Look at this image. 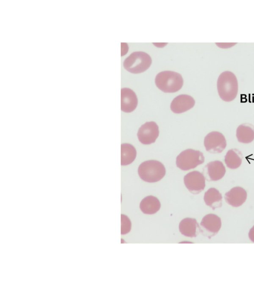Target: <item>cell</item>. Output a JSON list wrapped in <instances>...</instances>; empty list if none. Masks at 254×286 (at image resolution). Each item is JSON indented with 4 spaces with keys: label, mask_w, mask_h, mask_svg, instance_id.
Wrapping results in <instances>:
<instances>
[{
    "label": "cell",
    "mask_w": 254,
    "mask_h": 286,
    "mask_svg": "<svg viewBox=\"0 0 254 286\" xmlns=\"http://www.w3.org/2000/svg\"><path fill=\"white\" fill-rule=\"evenodd\" d=\"M217 88L222 100L230 102L234 100L238 92V83L235 74L230 71L222 72L217 79Z\"/></svg>",
    "instance_id": "1"
},
{
    "label": "cell",
    "mask_w": 254,
    "mask_h": 286,
    "mask_svg": "<svg viewBox=\"0 0 254 286\" xmlns=\"http://www.w3.org/2000/svg\"><path fill=\"white\" fill-rule=\"evenodd\" d=\"M157 87L166 93H173L179 91L183 86L184 80L182 75L172 71H163L155 77Z\"/></svg>",
    "instance_id": "2"
},
{
    "label": "cell",
    "mask_w": 254,
    "mask_h": 286,
    "mask_svg": "<svg viewBox=\"0 0 254 286\" xmlns=\"http://www.w3.org/2000/svg\"><path fill=\"white\" fill-rule=\"evenodd\" d=\"M138 173L143 181L154 183L160 181L165 175L166 169L160 162L150 160L142 162L138 168Z\"/></svg>",
    "instance_id": "3"
},
{
    "label": "cell",
    "mask_w": 254,
    "mask_h": 286,
    "mask_svg": "<svg viewBox=\"0 0 254 286\" xmlns=\"http://www.w3.org/2000/svg\"><path fill=\"white\" fill-rule=\"evenodd\" d=\"M152 60L150 56L143 52H134L127 57L124 62V67L132 73H139L146 71L150 66Z\"/></svg>",
    "instance_id": "4"
},
{
    "label": "cell",
    "mask_w": 254,
    "mask_h": 286,
    "mask_svg": "<svg viewBox=\"0 0 254 286\" xmlns=\"http://www.w3.org/2000/svg\"><path fill=\"white\" fill-rule=\"evenodd\" d=\"M203 153L199 150L187 149L181 152L176 158V165L182 170H189L202 164Z\"/></svg>",
    "instance_id": "5"
},
{
    "label": "cell",
    "mask_w": 254,
    "mask_h": 286,
    "mask_svg": "<svg viewBox=\"0 0 254 286\" xmlns=\"http://www.w3.org/2000/svg\"><path fill=\"white\" fill-rule=\"evenodd\" d=\"M204 145L206 151L209 152L220 153L226 148L227 142L222 133L218 131H212L205 137Z\"/></svg>",
    "instance_id": "6"
},
{
    "label": "cell",
    "mask_w": 254,
    "mask_h": 286,
    "mask_svg": "<svg viewBox=\"0 0 254 286\" xmlns=\"http://www.w3.org/2000/svg\"><path fill=\"white\" fill-rule=\"evenodd\" d=\"M159 127L155 122H147L138 129L137 136L139 141L144 144L154 143L159 136Z\"/></svg>",
    "instance_id": "7"
},
{
    "label": "cell",
    "mask_w": 254,
    "mask_h": 286,
    "mask_svg": "<svg viewBox=\"0 0 254 286\" xmlns=\"http://www.w3.org/2000/svg\"><path fill=\"white\" fill-rule=\"evenodd\" d=\"M184 182L188 190L194 194L201 192L205 186V178L203 174L198 171H193L187 174L184 178Z\"/></svg>",
    "instance_id": "8"
},
{
    "label": "cell",
    "mask_w": 254,
    "mask_h": 286,
    "mask_svg": "<svg viewBox=\"0 0 254 286\" xmlns=\"http://www.w3.org/2000/svg\"><path fill=\"white\" fill-rule=\"evenodd\" d=\"M203 173L209 181H217L222 178L225 173L226 168L223 163L219 160L208 162L203 169Z\"/></svg>",
    "instance_id": "9"
},
{
    "label": "cell",
    "mask_w": 254,
    "mask_h": 286,
    "mask_svg": "<svg viewBox=\"0 0 254 286\" xmlns=\"http://www.w3.org/2000/svg\"><path fill=\"white\" fill-rule=\"evenodd\" d=\"M194 104L195 100L191 96L181 94L174 98L170 108L174 113L180 114L191 109Z\"/></svg>",
    "instance_id": "10"
},
{
    "label": "cell",
    "mask_w": 254,
    "mask_h": 286,
    "mask_svg": "<svg viewBox=\"0 0 254 286\" xmlns=\"http://www.w3.org/2000/svg\"><path fill=\"white\" fill-rule=\"evenodd\" d=\"M121 110L129 113L134 111L137 107L138 100L135 92L131 89L123 88L121 89Z\"/></svg>",
    "instance_id": "11"
},
{
    "label": "cell",
    "mask_w": 254,
    "mask_h": 286,
    "mask_svg": "<svg viewBox=\"0 0 254 286\" xmlns=\"http://www.w3.org/2000/svg\"><path fill=\"white\" fill-rule=\"evenodd\" d=\"M225 200L229 205L238 207L242 205L247 200V191L242 187H235L225 194Z\"/></svg>",
    "instance_id": "12"
},
{
    "label": "cell",
    "mask_w": 254,
    "mask_h": 286,
    "mask_svg": "<svg viewBox=\"0 0 254 286\" xmlns=\"http://www.w3.org/2000/svg\"><path fill=\"white\" fill-rule=\"evenodd\" d=\"M236 137L241 143H251L254 140V126L250 123L240 125L236 130Z\"/></svg>",
    "instance_id": "13"
},
{
    "label": "cell",
    "mask_w": 254,
    "mask_h": 286,
    "mask_svg": "<svg viewBox=\"0 0 254 286\" xmlns=\"http://www.w3.org/2000/svg\"><path fill=\"white\" fill-rule=\"evenodd\" d=\"M200 224L209 232L216 234L219 231L222 223L218 216L215 214H206L202 218Z\"/></svg>",
    "instance_id": "14"
},
{
    "label": "cell",
    "mask_w": 254,
    "mask_h": 286,
    "mask_svg": "<svg viewBox=\"0 0 254 286\" xmlns=\"http://www.w3.org/2000/svg\"><path fill=\"white\" fill-rule=\"evenodd\" d=\"M161 204L159 200L152 196H147L142 200L139 207L141 212L146 214H153L160 209Z\"/></svg>",
    "instance_id": "15"
},
{
    "label": "cell",
    "mask_w": 254,
    "mask_h": 286,
    "mask_svg": "<svg viewBox=\"0 0 254 286\" xmlns=\"http://www.w3.org/2000/svg\"><path fill=\"white\" fill-rule=\"evenodd\" d=\"M198 226V223L195 219L185 218L179 223V230L185 236L193 237L196 236Z\"/></svg>",
    "instance_id": "16"
},
{
    "label": "cell",
    "mask_w": 254,
    "mask_h": 286,
    "mask_svg": "<svg viewBox=\"0 0 254 286\" xmlns=\"http://www.w3.org/2000/svg\"><path fill=\"white\" fill-rule=\"evenodd\" d=\"M243 155L237 148H232L228 150L224 157L226 166L230 169L238 168L242 164Z\"/></svg>",
    "instance_id": "17"
},
{
    "label": "cell",
    "mask_w": 254,
    "mask_h": 286,
    "mask_svg": "<svg viewBox=\"0 0 254 286\" xmlns=\"http://www.w3.org/2000/svg\"><path fill=\"white\" fill-rule=\"evenodd\" d=\"M222 200L221 194L214 188H210L208 189L204 195V201L205 204L213 209L221 207Z\"/></svg>",
    "instance_id": "18"
},
{
    "label": "cell",
    "mask_w": 254,
    "mask_h": 286,
    "mask_svg": "<svg viewBox=\"0 0 254 286\" xmlns=\"http://www.w3.org/2000/svg\"><path fill=\"white\" fill-rule=\"evenodd\" d=\"M136 156L135 147L129 143L121 144V165H127L131 163Z\"/></svg>",
    "instance_id": "19"
},
{
    "label": "cell",
    "mask_w": 254,
    "mask_h": 286,
    "mask_svg": "<svg viewBox=\"0 0 254 286\" xmlns=\"http://www.w3.org/2000/svg\"><path fill=\"white\" fill-rule=\"evenodd\" d=\"M131 229V222L128 217L121 214V234L124 235L128 233Z\"/></svg>",
    "instance_id": "20"
},
{
    "label": "cell",
    "mask_w": 254,
    "mask_h": 286,
    "mask_svg": "<svg viewBox=\"0 0 254 286\" xmlns=\"http://www.w3.org/2000/svg\"><path fill=\"white\" fill-rule=\"evenodd\" d=\"M249 237L250 239L254 242V225L250 229L249 232Z\"/></svg>",
    "instance_id": "21"
}]
</instances>
